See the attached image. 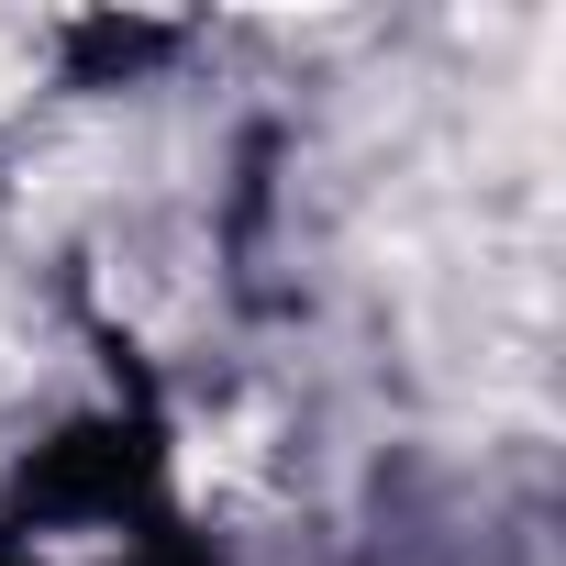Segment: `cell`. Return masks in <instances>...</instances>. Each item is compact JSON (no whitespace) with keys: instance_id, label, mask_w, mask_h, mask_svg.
Listing matches in <instances>:
<instances>
[{"instance_id":"obj_1","label":"cell","mask_w":566,"mask_h":566,"mask_svg":"<svg viewBox=\"0 0 566 566\" xmlns=\"http://www.w3.org/2000/svg\"><path fill=\"white\" fill-rule=\"evenodd\" d=\"M34 90V23H12V12H0V112H12Z\"/></svg>"}]
</instances>
